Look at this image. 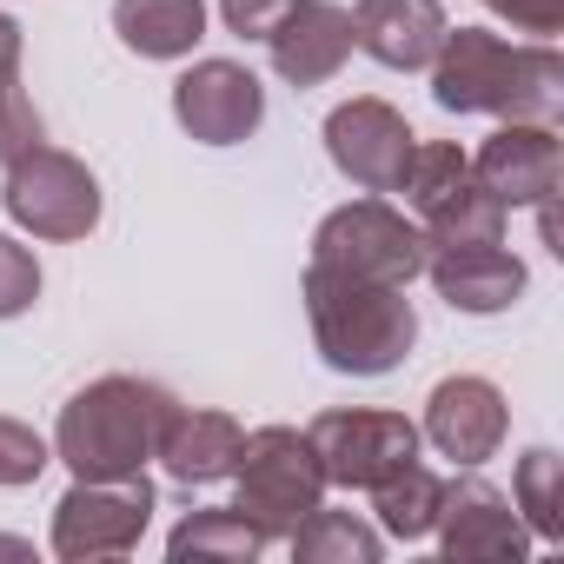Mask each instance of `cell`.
I'll list each match as a JSON object with an SVG mask.
<instances>
[{"label":"cell","mask_w":564,"mask_h":564,"mask_svg":"<svg viewBox=\"0 0 564 564\" xmlns=\"http://www.w3.org/2000/svg\"><path fill=\"white\" fill-rule=\"evenodd\" d=\"M425 74H432V100L445 113L551 120L564 107V54L551 41H505L491 28H445Z\"/></svg>","instance_id":"obj_1"},{"label":"cell","mask_w":564,"mask_h":564,"mask_svg":"<svg viewBox=\"0 0 564 564\" xmlns=\"http://www.w3.org/2000/svg\"><path fill=\"white\" fill-rule=\"evenodd\" d=\"M153 524V485L140 478H74L67 498L54 505V557L94 564V557H127Z\"/></svg>","instance_id":"obj_7"},{"label":"cell","mask_w":564,"mask_h":564,"mask_svg":"<svg viewBox=\"0 0 564 564\" xmlns=\"http://www.w3.org/2000/svg\"><path fill=\"white\" fill-rule=\"evenodd\" d=\"M0 206L8 219L47 246H67V239H87L100 226V180L80 153L67 147H28L21 160H8V186H0Z\"/></svg>","instance_id":"obj_6"},{"label":"cell","mask_w":564,"mask_h":564,"mask_svg":"<svg viewBox=\"0 0 564 564\" xmlns=\"http://www.w3.org/2000/svg\"><path fill=\"white\" fill-rule=\"evenodd\" d=\"M265 551V538L232 511V505H199V511H186L173 531H166V557L173 564H252Z\"/></svg>","instance_id":"obj_19"},{"label":"cell","mask_w":564,"mask_h":564,"mask_svg":"<svg viewBox=\"0 0 564 564\" xmlns=\"http://www.w3.org/2000/svg\"><path fill=\"white\" fill-rule=\"evenodd\" d=\"M505 213L511 206L465 173L432 213H419V232H425V246H491V239H505Z\"/></svg>","instance_id":"obj_22"},{"label":"cell","mask_w":564,"mask_h":564,"mask_svg":"<svg viewBox=\"0 0 564 564\" xmlns=\"http://www.w3.org/2000/svg\"><path fill=\"white\" fill-rule=\"evenodd\" d=\"M438 551L458 564V557H524L531 551V531L518 518V505L478 478V465H465V478H445V505H438V524H432Z\"/></svg>","instance_id":"obj_11"},{"label":"cell","mask_w":564,"mask_h":564,"mask_svg":"<svg viewBox=\"0 0 564 564\" xmlns=\"http://www.w3.org/2000/svg\"><path fill=\"white\" fill-rule=\"evenodd\" d=\"M47 465H54V445H47L34 425H21V419H8V412H0V491L34 485Z\"/></svg>","instance_id":"obj_26"},{"label":"cell","mask_w":564,"mask_h":564,"mask_svg":"<svg viewBox=\"0 0 564 564\" xmlns=\"http://www.w3.org/2000/svg\"><path fill=\"white\" fill-rule=\"evenodd\" d=\"M41 300V259L14 232H0V319H21Z\"/></svg>","instance_id":"obj_27"},{"label":"cell","mask_w":564,"mask_h":564,"mask_svg":"<svg viewBox=\"0 0 564 564\" xmlns=\"http://www.w3.org/2000/svg\"><path fill=\"white\" fill-rule=\"evenodd\" d=\"M239 445H246V425H239L232 412H213V405H173V419H166L153 458H160V471H166L173 485L193 491V485H219V478H232Z\"/></svg>","instance_id":"obj_17"},{"label":"cell","mask_w":564,"mask_h":564,"mask_svg":"<svg viewBox=\"0 0 564 564\" xmlns=\"http://www.w3.org/2000/svg\"><path fill=\"white\" fill-rule=\"evenodd\" d=\"M465 173H471V153H465V147H452V140H419V147H412V160H405V180H399V193H405L412 219H419V213H432V206H438Z\"/></svg>","instance_id":"obj_25"},{"label":"cell","mask_w":564,"mask_h":564,"mask_svg":"<svg viewBox=\"0 0 564 564\" xmlns=\"http://www.w3.org/2000/svg\"><path fill=\"white\" fill-rule=\"evenodd\" d=\"M412 147H419L412 120L392 100H379V94H359V100L326 113V153L359 193H399Z\"/></svg>","instance_id":"obj_9"},{"label":"cell","mask_w":564,"mask_h":564,"mask_svg":"<svg viewBox=\"0 0 564 564\" xmlns=\"http://www.w3.org/2000/svg\"><path fill=\"white\" fill-rule=\"evenodd\" d=\"M47 127H41V107L21 94V21L0 14V166L21 160L28 147H41Z\"/></svg>","instance_id":"obj_24"},{"label":"cell","mask_w":564,"mask_h":564,"mask_svg":"<svg viewBox=\"0 0 564 564\" xmlns=\"http://www.w3.org/2000/svg\"><path fill=\"white\" fill-rule=\"evenodd\" d=\"M286 14H293V0H219V21H226V34H239V41H265Z\"/></svg>","instance_id":"obj_29"},{"label":"cell","mask_w":564,"mask_h":564,"mask_svg":"<svg viewBox=\"0 0 564 564\" xmlns=\"http://www.w3.org/2000/svg\"><path fill=\"white\" fill-rule=\"evenodd\" d=\"M425 232L412 213H399L386 193H366V199H346L319 219L313 232V259L333 265V272H352V279H379V286H412L425 279Z\"/></svg>","instance_id":"obj_5"},{"label":"cell","mask_w":564,"mask_h":564,"mask_svg":"<svg viewBox=\"0 0 564 564\" xmlns=\"http://www.w3.org/2000/svg\"><path fill=\"white\" fill-rule=\"evenodd\" d=\"M232 485H239L232 511H239L265 544L293 538V524H300L313 505H326L319 452H313V438L293 432V425H259V432H246L239 465H232Z\"/></svg>","instance_id":"obj_4"},{"label":"cell","mask_w":564,"mask_h":564,"mask_svg":"<svg viewBox=\"0 0 564 564\" xmlns=\"http://www.w3.org/2000/svg\"><path fill=\"white\" fill-rule=\"evenodd\" d=\"M306 438L319 452L326 485H346V491H372L379 478L412 465L419 445H425L405 412H372V405H333L306 425Z\"/></svg>","instance_id":"obj_8"},{"label":"cell","mask_w":564,"mask_h":564,"mask_svg":"<svg viewBox=\"0 0 564 564\" xmlns=\"http://www.w3.org/2000/svg\"><path fill=\"white\" fill-rule=\"evenodd\" d=\"M113 34L140 61H186L206 41V0H113Z\"/></svg>","instance_id":"obj_18"},{"label":"cell","mask_w":564,"mask_h":564,"mask_svg":"<svg viewBox=\"0 0 564 564\" xmlns=\"http://www.w3.org/2000/svg\"><path fill=\"white\" fill-rule=\"evenodd\" d=\"M286 544H293L300 564H379L386 557V531L379 524H366L359 511H326V505H313L293 524Z\"/></svg>","instance_id":"obj_21"},{"label":"cell","mask_w":564,"mask_h":564,"mask_svg":"<svg viewBox=\"0 0 564 564\" xmlns=\"http://www.w3.org/2000/svg\"><path fill=\"white\" fill-rule=\"evenodd\" d=\"M0 557H21V564H34V544H28V538H0Z\"/></svg>","instance_id":"obj_30"},{"label":"cell","mask_w":564,"mask_h":564,"mask_svg":"<svg viewBox=\"0 0 564 564\" xmlns=\"http://www.w3.org/2000/svg\"><path fill=\"white\" fill-rule=\"evenodd\" d=\"M173 120L199 140V147H239L259 133L265 120V87L252 67L239 61H193L173 80Z\"/></svg>","instance_id":"obj_10"},{"label":"cell","mask_w":564,"mask_h":564,"mask_svg":"<svg viewBox=\"0 0 564 564\" xmlns=\"http://www.w3.org/2000/svg\"><path fill=\"white\" fill-rule=\"evenodd\" d=\"M445 28L438 0H352V41L392 74H425Z\"/></svg>","instance_id":"obj_16"},{"label":"cell","mask_w":564,"mask_h":564,"mask_svg":"<svg viewBox=\"0 0 564 564\" xmlns=\"http://www.w3.org/2000/svg\"><path fill=\"white\" fill-rule=\"evenodd\" d=\"M485 14H498L505 28H518L531 41H551L564 28V0H485Z\"/></svg>","instance_id":"obj_28"},{"label":"cell","mask_w":564,"mask_h":564,"mask_svg":"<svg viewBox=\"0 0 564 564\" xmlns=\"http://www.w3.org/2000/svg\"><path fill=\"white\" fill-rule=\"evenodd\" d=\"M511 505L524 518V531L538 544H557L564 538V458L551 445H531L511 471Z\"/></svg>","instance_id":"obj_23"},{"label":"cell","mask_w":564,"mask_h":564,"mask_svg":"<svg viewBox=\"0 0 564 564\" xmlns=\"http://www.w3.org/2000/svg\"><path fill=\"white\" fill-rule=\"evenodd\" d=\"M352 8H339V0H293V14L265 34L272 74L286 87H326L352 61Z\"/></svg>","instance_id":"obj_15"},{"label":"cell","mask_w":564,"mask_h":564,"mask_svg":"<svg viewBox=\"0 0 564 564\" xmlns=\"http://www.w3.org/2000/svg\"><path fill=\"white\" fill-rule=\"evenodd\" d=\"M557 173H564V147H557L551 120H505L471 153V180L485 193H498L505 206H551Z\"/></svg>","instance_id":"obj_13"},{"label":"cell","mask_w":564,"mask_h":564,"mask_svg":"<svg viewBox=\"0 0 564 564\" xmlns=\"http://www.w3.org/2000/svg\"><path fill=\"white\" fill-rule=\"evenodd\" d=\"M306 319H313V346L333 372L346 379H386L405 366L412 339H419V313L405 300V286H379V279H352L333 265H306Z\"/></svg>","instance_id":"obj_3"},{"label":"cell","mask_w":564,"mask_h":564,"mask_svg":"<svg viewBox=\"0 0 564 564\" xmlns=\"http://www.w3.org/2000/svg\"><path fill=\"white\" fill-rule=\"evenodd\" d=\"M438 505H445V478H438L432 465H419V458L372 485V518H379V531H386V538H399V544L432 538Z\"/></svg>","instance_id":"obj_20"},{"label":"cell","mask_w":564,"mask_h":564,"mask_svg":"<svg viewBox=\"0 0 564 564\" xmlns=\"http://www.w3.org/2000/svg\"><path fill=\"white\" fill-rule=\"evenodd\" d=\"M505 432H511V405H505V392H498L491 379L458 372V379H438V386H432L419 438H425L438 458H452V465H485V458L505 445Z\"/></svg>","instance_id":"obj_12"},{"label":"cell","mask_w":564,"mask_h":564,"mask_svg":"<svg viewBox=\"0 0 564 564\" xmlns=\"http://www.w3.org/2000/svg\"><path fill=\"white\" fill-rule=\"evenodd\" d=\"M173 392L160 379H133V372H107L94 386H80L61 405L54 425V458L74 478H140L153 465V445L173 419Z\"/></svg>","instance_id":"obj_2"},{"label":"cell","mask_w":564,"mask_h":564,"mask_svg":"<svg viewBox=\"0 0 564 564\" xmlns=\"http://www.w3.org/2000/svg\"><path fill=\"white\" fill-rule=\"evenodd\" d=\"M425 279L438 286V300L452 313H471V319H491V313H511L531 286V272L518 252H505V239L491 246H432L425 252Z\"/></svg>","instance_id":"obj_14"}]
</instances>
